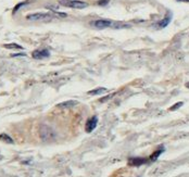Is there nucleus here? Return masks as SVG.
Listing matches in <instances>:
<instances>
[{
	"instance_id": "1",
	"label": "nucleus",
	"mask_w": 189,
	"mask_h": 177,
	"mask_svg": "<svg viewBox=\"0 0 189 177\" xmlns=\"http://www.w3.org/2000/svg\"><path fill=\"white\" fill-rule=\"evenodd\" d=\"M90 25L92 27L97 29H104L108 28V27H111V28H126V27H129L128 24H124L122 22H114V21L111 20H104V19H101V20H96L90 22Z\"/></svg>"
},
{
	"instance_id": "2",
	"label": "nucleus",
	"mask_w": 189,
	"mask_h": 177,
	"mask_svg": "<svg viewBox=\"0 0 189 177\" xmlns=\"http://www.w3.org/2000/svg\"><path fill=\"white\" fill-rule=\"evenodd\" d=\"M39 135L42 141H51V140L56 139V132L54 129L47 125H41L39 128Z\"/></svg>"
},
{
	"instance_id": "3",
	"label": "nucleus",
	"mask_w": 189,
	"mask_h": 177,
	"mask_svg": "<svg viewBox=\"0 0 189 177\" xmlns=\"http://www.w3.org/2000/svg\"><path fill=\"white\" fill-rule=\"evenodd\" d=\"M60 4L72 9H84L88 7L87 2L79 1V0H60Z\"/></svg>"
},
{
	"instance_id": "4",
	"label": "nucleus",
	"mask_w": 189,
	"mask_h": 177,
	"mask_svg": "<svg viewBox=\"0 0 189 177\" xmlns=\"http://www.w3.org/2000/svg\"><path fill=\"white\" fill-rule=\"evenodd\" d=\"M54 17L50 13H32L26 17V20L28 21H50Z\"/></svg>"
},
{
	"instance_id": "5",
	"label": "nucleus",
	"mask_w": 189,
	"mask_h": 177,
	"mask_svg": "<svg viewBox=\"0 0 189 177\" xmlns=\"http://www.w3.org/2000/svg\"><path fill=\"white\" fill-rule=\"evenodd\" d=\"M97 124H98V117L97 116H92L90 119H88L86 122V125H85V130L87 133H91L97 127Z\"/></svg>"
},
{
	"instance_id": "6",
	"label": "nucleus",
	"mask_w": 189,
	"mask_h": 177,
	"mask_svg": "<svg viewBox=\"0 0 189 177\" xmlns=\"http://www.w3.org/2000/svg\"><path fill=\"white\" fill-rule=\"evenodd\" d=\"M50 56V52L48 49H36L33 51V53H32V57L34 59H44V58H47V57H49Z\"/></svg>"
},
{
	"instance_id": "7",
	"label": "nucleus",
	"mask_w": 189,
	"mask_h": 177,
	"mask_svg": "<svg viewBox=\"0 0 189 177\" xmlns=\"http://www.w3.org/2000/svg\"><path fill=\"white\" fill-rule=\"evenodd\" d=\"M148 162L147 159L145 158H129L128 159V165L131 166H140V165H144Z\"/></svg>"
},
{
	"instance_id": "8",
	"label": "nucleus",
	"mask_w": 189,
	"mask_h": 177,
	"mask_svg": "<svg viewBox=\"0 0 189 177\" xmlns=\"http://www.w3.org/2000/svg\"><path fill=\"white\" fill-rule=\"evenodd\" d=\"M171 21H172V13L167 12L163 20L159 21V22L156 23V27H158V28H164V27H166V26L171 23Z\"/></svg>"
},
{
	"instance_id": "9",
	"label": "nucleus",
	"mask_w": 189,
	"mask_h": 177,
	"mask_svg": "<svg viewBox=\"0 0 189 177\" xmlns=\"http://www.w3.org/2000/svg\"><path fill=\"white\" fill-rule=\"evenodd\" d=\"M163 152H164V147H163V146H160V147L158 148V150H156V151H154V152H153L151 155H150L149 160L151 161V162H154V161L158 160V158L160 157V155Z\"/></svg>"
},
{
	"instance_id": "10",
	"label": "nucleus",
	"mask_w": 189,
	"mask_h": 177,
	"mask_svg": "<svg viewBox=\"0 0 189 177\" xmlns=\"http://www.w3.org/2000/svg\"><path fill=\"white\" fill-rule=\"evenodd\" d=\"M77 104L76 101H73V100H69V101H64V102L59 103L57 107L61 108V109H71V108L75 107Z\"/></svg>"
},
{
	"instance_id": "11",
	"label": "nucleus",
	"mask_w": 189,
	"mask_h": 177,
	"mask_svg": "<svg viewBox=\"0 0 189 177\" xmlns=\"http://www.w3.org/2000/svg\"><path fill=\"white\" fill-rule=\"evenodd\" d=\"M0 140L3 142H7V144H14V140L7 134H0Z\"/></svg>"
},
{
	"instance_id": "12",
	"label": "nucleus",
	"mask_w": 189,
	"mask_h": 177,
	"mask_svg": "<svg viewBox=\"0 0 189 177\" xmlns=\"http://www.w3.org/2000/svg\"><path fill=\"white\" fill-rule=\"evenodd\" d=\"M104 91H107V88H103V87H98V88H96V89H92V90H89L87 94L88 95H99V94H101V92H104Z\"/></svg>"
},
{
	"instance_id": "13",
	"label": "nucleus",
	"mask_w": 189,
	"mask_h": 177,
	"mask_svg": "<svg viewBox=\"0 0 189 177\" xmlns=\"http://www.w3.org/2000/svg\"><path fill=\"white\" fill-rule=\"evenodd\" d=\"M3 47L6 49H23V47L17 44H7V45H3Z\"/></svg>"
},
{
	"instance_id": "14",
	"label": "nucleus",
	"mask_w": 189,
	"mask_h": 177,
	"mask_svg": "<svg viewBox=\"0 0 189 177\" xmlns=\"http://www.w3.org/2000/svg\"><path fill=\"white\" fill-rule=\"evenodd\" d=\"M183 104H184V102H177V103H175L174 106H172V107L170 108L169 110L170 111H175V110H177V109H179L181 107H183Z\"/></svg>"
},
{
	"instance_id": "15",
	"label": "nucleus",
	"mask_w": 189,
	"mask_h": 177,
	"mask_svg": "<svg viewBox=\"0 0 189 177\" xmlns=\"http://www.w3.org/2000/svg\"><path fill=\"white\" fill-rule=\"evenodd\" d=\"M26 3H27V1H24V2H20V3H17V6L14 7V9H13V11H12L13 14H14V13H17V10H19L20 8H22L23 6H25Z\"/></svg>"
},
{
	"instance_id": "16",
	"label": "nucleus",
	"mask_w": 189,
	"mask_h": 177,
	"mask_svg": "<svg viewBox=\"0 0 189 177\" xmlns=\"http://www.w3.org/2000/svg\"><path fill=\"white\" fill-rule=\"evenodd\" d=\"M54 14L56 17H67V14L64 12H57V11H54Z\"/></svg>"
},
{
	"instance_id": "17",
	"label": "nucleus",
	"mask_w": 189,
	"mask_h": 177,
	"mask_svg": "<svg viewBox=\"0 0 189 177\" xmlns=\"http://www.w3.org/2000/svg\"><path fill=\"white\" fill-rule=\"evenodd\" d=\"M108 3H109V0H99L98 2H97V4H98V6H102V7L107 6Z\"/></svg>"
},
{
	"instance_id": "18",
	"label": "nucleus",
	"mask_w": 189,
	"mask_h": 177,
	"mask_svg": "<svg viewBox=\"0 0 189 177\" xmlns=\"http://www.w3.org/2000/svg\"><path fill=\"white\" fill-rule=\"evenodd\" d=\"M115 94H112V95H109V96H107V97H104V98H101L100 99V100H99V101H100V102H106V100H108V99H110V98H112V97H113V96H114Z\"/></svg>"
},
{
	"instance_id": "19",
	"label": "nucleus",
	"mask_w": 189,
	"mask_h": 177,
	"mask_svg": "<svg viewBox=\"0 0 189 177\" xmlns=\"http://www.w3.org/2000/svg\"><path fill=\"white\" fill-rule=\"evenodd\" d=\"M11 57H13V58H14V57H25V53H17V54H12Z\"/></svg>"
},
{
	"instance_id": "20",
	"label": "nucleus",
	"mask_w": 189,
	"mask_h": 177,
	"mask_svg": "<svg viewBox=\"0 0 189 177\" xmlns=\"http://www.w3.org/2000/svg\"><path fill=\"white\" fill-rule=\"evenodd\" d=\"M176 1H179V2H187V3H189V0H176Z\"/></svg>"
},
{
	"instance_id": "21",
	"label": "nucleus",
	"mask_w": 189,
	"mask_h": 177,
	"mask_svg": "<svg viewBox=\"0 0 189 177\" xmlns=\"http://www.w3.org/2000/svg\"><path fill=\"white\" fill-rule=\"evenodd\" d=\"M186 87H187V88H188V89H189V82L187 83V84H186Z\"/></svg>"
}]
</instances>
